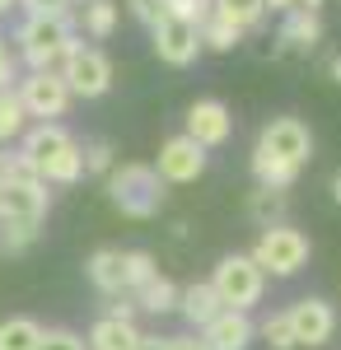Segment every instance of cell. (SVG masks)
I'll return each instance as SVG.
<instances>
[{
	"label": "cell",
	"mask_w": 341,
	"mask_h": 350,
	"mask_svg": "<svg viewBox=\"0 0 341 350\" xmlns=\"http://www.w3.org/2000/svg\"><path fill=\"white\" fill-rule=\"evenodd\" d=\"M14 42H19V52H24L28 70H61L66 56L79 47L75 28H71V14H66V19H52V14H24Z\"/></svg>",
	"instance_id": "cell-1"
},
{
	"label": "cell",
	"mask_w": 341,
	"mask_h": 350,
	"mask_svg": "<svg viewBox=\"0 0 341 350\" xmlns=\"http://www.w3.org/2000/svg\"><path fill=\"white\" fill-rule=\"evenodd\" d=\"M108 196H112V206L127 219H150L164 211L168 187H164V178L150 163H122V168L108 173Z\"/></svg>",
	"instance_id": "cell-2"
},
{
	"label": "cell",
	"mask_w": 341,
	"mask_h": 350,
	"mask_svg": "<svg viewBox=\"0 0 341 350\" xmlns=\"http://www.w3.org/2000/svg\"><path fill=\"white\" fill-rule=\"evenodd\" d=\"M210 290L220 299V308H234V313H248L253 304H262V290H266V275L253 257L243 252H229L220 257L215 271H210Z\"/></svg>",
	"instance_id": "cell-3"
},
{
	"label": "cell",
	"mask_w": 341,
	"mask_h": 350,
	"mask_svg": "<svg viewBox=\"0 0 341 350\" xmlns=\"http://www.w3.org/2000/svg\"><path fill=\"white\" fill-rule=\"evenodd\" d=\"M257 267H262V275H294V271H304V262H309V239L294 229V224H271V229H262V239H257V247L248 252Z\"/></svg>",
	"instance_id": "cell-4"
},
{
	"label": "cell",
	"mask_w": 341,
	"mask_h": 350,
	"mask_svg": "<svg viewBox=\"0 0 341 350\" xmlns=\"http://www.w3.org/2000/svg\"><path fill=\"white\" fill-rule=\"evenodd\" d=\"M61 80L71 89V98H103L112 89V61L99 47H75L61 66Z\"/></svg>",
	"instance_id": "cell-5"
},
{
	"label": "cell",
	"mask_w": 341,
	"mask_h": 350,
	"mask_svg": "<svg viewBox=\"0 0 341 350\" xmlns=\"http://www.w3.org/2000/svg\"><path fill=\"white\" fill-rule=\"evenodd\" d=\"M14 94L28 117H42V122H52L71 108V89L61 80V70H28L24 80H14Z\"/></svg>",
	"instance_id": "cell-6"
},
{
	"label": "cell",
	"mask_w": 341,
	"mask_h": 350,
	"mask_svg": "<svg viewBox=\"0 0 341 350\" xmlns=\"http://www.w3.org/2000/svg\"><path fill=\"white\" fill-rule=\"evenodd\" d=\"M257 150L290 163V168H304V159L314 154V135H309V126L299 117H271L262 126V135H257Z\"/></svg>",
	"instance_id": "cell-7"
},
{
	"label": "cell",
	"mask_w": 341,
	"mask_h": 350,
	"mask_svg": "<svg viewBox=\"0 0 341 350\" xmlns=\"http://www.w3.org/2000/svg\"><path fill=\"white\" fill-rule=\"evenodd\" d=\"M286 318H290V332H294V346H327L332 332H337V313H332V304L318 299V295L290 304Z\"/></svg>",
	"instance_id": "cell-8"
},
{
	"label": "cell",
	"mask_w": 341,
	"mask_h": 350,
	"mask_svg": "<svg viewBox=\"0 0 341 350\" xmlns=\"http://www.w3.org/2000/svg\"><path fill=\"white\" fill-rule=\"evenodd\" d=\"M150 42H155V56L164 66H192L201 56V28L183 24V19H159L150 28Z\"/></svg>",
	"instance_id": "cell-9"
},
{
	"label": "cell",
	"mask_w": 341,
	"mask_h": 350,
	"mask_svg": "<svg viewBox=\"0 0 341 350\" xmlns=\"http://www.w3.org/2000/svg\"><path fill=\"white\" fill-rule=\"evenodd\" d=\"M159 178H164V187L168 183H197L201 173H206V150L197 145V140H187V135H168L164 145H159Z\"/></svg>",
	"instance_id": "cell-10"
},
{
	"label": "cell",
	"mask_w": 341,
	"mask_h": 350,
	"mask_svg": "<svg viewBox=\"0 0 341 350\" xmlns=\"http://www.w3.org/2000/svg\"><path fill=\"white\" fill-rule=\"evenodd\" d=\"M187 140H197L201 150H215V145H225L229 135H234V117L229 108L220 103V98H197L192 108H187Z\"/></svg>",
	"instance_id": "cell-11"
},
{
	"label": "cell",
	"mask_w": 341,
	"mask_h": 350,
	"mask_svg": "<svg viewBox=\"0 0 341 350\" xmlns=\"http://www.w3.org/2000/svg\"><path fill=\"white\" fill-rule=\"evenodd\" d=\"M71 145H75V135L66 131V126H56V122H38V126H28V131H24V150H19V154H24V159L38 168V178H42V173H47Z\"/></svg>",
	"instance_id": "cell-12"
},
{
	"label": "cell",
	"mask_w": 341,
	"mask_h": 350,
	"mask_svg": "<svg viewBox=\"0 0 341 350\" xmlns=\"http://www.w3.org/2000/svg\"><path fill=\"white\" fill-rule=\"evenodd\" d=\"M253 336H257L253 318H248V313H234V308H220V313L201 327V341H206L210 350H248Z\"/></svg>",
	"instance_id": "cell-13"
},
{
	"label": "cell",
	"mask_w": 341,
	"mask_h": 350,
	"mask_svg": "<svg viewBox=\"0 0 341 350\" xmlns=\"http://www.w3.org/2000/svg\"><path fill=\"white\" fill-rule=\"evenodd\" d=\"M276 42H281V52H299V56H309L318 42H323V24H318V14L290 10L286 19H281V33H276Z\"/></svg>",
	"instance_id": "cell-14"
},
{
	"label": "cell",
	"mask_w": 341,
	"mask_h": 350,
	"mask_svg": "<svg viewBox=\"0 0 341 350\" xmlns=\"http://www.w3.org/2000/svg\"><path fill=\"white\" fill-rule=\"evenodd\" d=\"M89 280H94V290H103L108 299L127 295V271H122V247H99V252H89Z\"/></svg>",
	"instance_id": "cell-15"
},
{
	"label": "cell",
	"mask_w": 341,
	"mask_h": 350,
	"mask_svg": "<svg viewBox=\"0 0 341 350\" xmlns=\"http://www.w3.org/2000/svg\"><path fill=\"white\" fill-rule=\"evenodd\" d=\"M140 332L136 323H117V318H99L89 327V350H136Z\"/></svg>",
	"instance_id": "cell-16"
},
{
	"label": "cell",
	"mask_w": 341,
	"mask_h": 350,
	"mask_svg": "<svg viewBox=\"0 0 341 350\" xmlns=\"http://www.w3.org/2000/svg\"><path fill=\"white\" fill-rule=\"evenodd\" d=\"M178 313H183V318H187L192 327H206L210 318L220 313V299H215V290H210V280L178 290Z\"/></svg>",
	"instance_id": "cell-17"
},
{
	"label": "cell",
	"mask_w": 341,
	"mask_h": 350,
	"mask_svg": "<svg viewBox=\"0 0 341 350\" xmlns=\"http://www.w3.org/2000/svg\"><path fill=\"white\" fill-rule=\"evenodd\" d=\"M131 299H136V308H145V313H173L178 308V285L168 275H155L140 290H131Z\"/></svg>",
	"instance_id": "cell-18"
},
{
	"label": "cell",
	"mask_w": 341,
	"mask_h": 350,
	"mask_svg": "<svg viewBox=\"0 0 341 350\" xmlns=\"http://www.w3.org/2000/svg\"><path fill=\"white\" fill-rule=\"evenodd\" d=\"M253 178H257V187H271V191H286L294 178H299V168H290V163L271 159L262 150H253Z\"/></svg>",
	"instance_id": "cell-19"
},
{
	"label": "cell",
	"mask_w": 341,
	"mask_h": 350,
	"mask_svg": "<svg viewBox=\"0 0 341 350\" xmlns=\"http://www.w3.org/2000/svg\"><path fill=\"white\" fill-rule=\"evenodd\" d=\"M215 14L225 24H234L238 33H248V28H257L266 19V5L262 0H215Z\"/></svg>",
	"instance_id": "cell-20"
},
{
	"label": "cell",
	"mask_w": 341,
	"mask_h": 350,
	"mask_svg": "<svg viewBox=\"0 0 341 350\" xmlns=\"http://www.w3.org/2000/svg\"><path fill=\"white\" fill-rule=\"evenodd\" d=\"M38 341H42V323H33V318L0 323V350H38Z\"/></svg>",
	"instance_id": "cell-21"
},
{
	"label": "cell",
	"mask_w": 341,
	"mask_h": 350,
	"mask_svg": "<svg viewBox=\"0 0 341 350\" xmlns=\"http://www.w3.org/2000/svg\"><path fill=\"white\" fill-rule=\"evenodd\" d=\"M248 215L262 219V229H271V224H286V191H271V187H257L253 196H248Z\"/></svg>",
	"instance_id": "cell-22"
},
{
	"label": "cell",
	"mask_w": 341,
	"mask_h": 350,
	"mask_svg": "<svg viewBox=\"0 0 341 350\" xmlns=\"http://www.w3.org/2000/svg\"><path fill=\"white\" fill-rule=\"evenodd\" d=\"M28 131V112L14 89H0V140H19Z\"/></svg>",
	"instance_id": "cell-23"
},
{
	"label": "cell",
	"mask_w": 341,
	"mask_h": 350,
	"mask_svg": "<svg viewBox=\"0 0 341 350\" xmlns=\"http://www.w3.org/2000/svg\"><path fill=\"white\" fill-rule=\"evenodd\" d=\"M42 234V224H24V219H0V252L19 257L24 247H33Z\"/></svg>",
	"instance_id": "cell-24"
},
{
	"label": "cell",
	"mask_w": 341,
	"mask_h": 350,
	"mask_svg": "<svg viewBox=\"0 0 341 350\" xmlns=\"http://www.w3.org/2000/svg\"><path fill=\"white\" fill-rule=\"evenodd\" d=\"M79 19H84V33H89V38H108V33L117 28V5H112V0H84Z\"/></svg>",
	"instance_id": "cell-25"
},
{
	"label": "cell",
	"mask_w": 341,
	"mask_h": 350,
	"mask_svg": "<svg viewBox=\"0 0 341 350\" xmlns=\"http://www.w3.org/2000/svg\"><path fill=\"white\" fill-rule=\"evenodd\" d=\"M238 38H243V33H238L234 24H225V19L210 10V19L201 24V47H210V52H234Z\"/></svg>",
	"instance_id": "cell-26"
},
{
	"label": "cell",
	"mask_w": 341,
	"mask_h": 350,
	"mask_svg": "<svg viewBox=\"0 0 341 350\" xmlns=\"http://www.w3.org/2000/svg\"><path fill=\"white\" fill-rule=\"evenodd\" d=\"M122 271H127V295H131V290H140L145 280H155V275H159L155 257H150V252H140V247H136V252H122Z\"/></svg>",
	"instance_id": "cell-27"
},
{
	"label": "cell",
	"mask_w": 341,
	"mask_h": 350,
	"mask_svg": "<svg viewBox=\"0 0 341 350\" xmlns=\"http://www.w3.org/2000/svg\"><path fill=\"white\" fill-rule=\"evenodd\" d=\"M215 10V0H164V19H183V24L201 28Z\"/></svg>",
	"instance_id": "cell-28"
},
{
	"label": "cell",
	"mask_w": 341,
	"mask_h": 350,
	"mask_svg": "<svg viewBox=\"0 0 341 350\" xmlns=\"http://www.w3.org/2000/svg\"><path fill=\"white\" fill-rule=\"evenodd\" d=\"M257 336H262L271 350H294V332H290V318H286V313H271V318H262Z\"/></svg>",
	"instance_id": "cell-29"
},
{
	"label": "cell",
	"mask_w": 341,
	"mask_h": 350,
	"mask_svg": "<svg viewBox=\"0 0 341 350\" xmlns=\"http://www.w3.org/2000/svg\"><path fill=\"white\" fill-rule=\"evenodd\" d=\"M84 173H112V145L108 140H89L84 145Z\"/></svg>",
	"instance_id": "cell-30"
},
{
	"label": "cell",
	"mask_w": 341,
	"mask_h": 350,
	"mask_svg": "<svg viewBox=\"0 0 341 350\" xmlns=\"http://www.w3.org/2000/svg\"><path fill=\"white\" fill-rule=\"evenodd\" d=\"M38 350H84V341H79L75 332H66V327H52V332H42Z\"/></svg>",
	"instance_id": "cell-31"
},
{
	"label": "cell",
	"mask_w": 341,
	"mask_h": 350,
	"mask_svg": "<svg viewBox=\"0 0 341 350\" xmlns=\"http://www.w3.org/2000/svg\"><path fill=\"white\" fill-rule=\"evenodd\" d=\"M75 0H19L24 14H52V19H66Z\"/></svg>",
	"instance_id": "cell-32"
},
{
	"label": "cell",
	"mask_w": 341,
	"mask_h": 350,
	"mask_svg": "<svg viewBox=\"0 0 341 350\" xmlns=\"http://www.w3.org/2000/svg\"><path fill=\"white\" fill-rule=\"evenodd\" d=\"M127 10H131L145 28H155L159 19H164V0H127Z\"/></svg>",
	"instance_id": "cell-33"
},
{
	"label": "cell",
	"mask_w": 341,
	"mask_h": 350,
	"mask_svg": "<svg viewBox=\"0 0 341 350\" xmlns=\"http://www.w3.org/2000/svg\"><path fill=\"white\" fill-rule=\"evenodd\" d=\"M164 350H210L197 332H183V336H164Z\"/></svg>",
	"instance_id": "cell-34"
},
{
	"label": "cell",
	"mask_w": 341,
	"mask_h": 350,
	"mask_svg": "<svg viewBox=\"0 0 341 350\" xmlns=\"http://www.w3.org/2000/svg\"><path fill=\"white\" fill-rule=\"evenodd\" d=\"M14 56H10V47H5V38H0V89H14Z\"/></svg>",
	"instance_id": "cell-35"
},
{
	"label": "cell",
	"mask_w": 341,
	"mask_h": 350,
	"mask_svg": "<svg viewBox=\"0 0 341 350\" xmlns=\"http://www.w3.org/2000/svg\"><path fill=\"white\" fill-rule=\"evenodd\" d=\"M136 350H164V336H140V346Z\"/></svg>",
	"instance_id": "cell-36"
},
{
	"label": "cell",
	"mask_w": 341,
	"mask_h": 350,
	"mask_svg": "<svg viewBox=\"0 0 341 350\" xmlns=\"http://www.w3.org/2000/svg\"><path fill=\"white\" fill-rule=\"evenodd\" d=\"M294 10H304V14H318V10H323V0H294Z\"/></svg>",
	"instance_id": "cell-37"
},
{
	"label": "cell",
	"mask_w": 341,
	"mask_h": 350,
	"mask_svg": "<svg viewBox=\"0 0 341 350\" xmlns=\"http://www.w3.org/2000/svg\"><path fill=\"white\" fill-rule=\"evenodd\" d=\"M266 10H281V14H290V10H294V0H262Z\"/></svg>",
	"instance_id": "cell-38"
},
{
	"label": "cell",
	"mask_w": 341,
	"mask_h": 350,
	"mask_svg": "<svg viewBox=\"0 0 341 350\" xmlns=\"http://www.w3.org/2000/svg\"><path fill=\"white\" fill-rule=\"evenodd\" d=\"M327 75H332V80L341 84V56H332V61H327Z\"/></svg>",
	"instance_id": "cell-39"
},
{
	"label": "cell",
	"mask_w": 341,
	"mask_h": 350,
	"mask_svg": "<svg viewBox=\"0 0 341 350\" xmlns=\"http://www.w3.org/2000/svg\"><path fill=\"white\" fill-rule=\"evenodd\" d=\"M332 201L341 206V173H332Z\"/></svg>",
	"instance_id": "cell-40"
},
{
	"label": "cell",
	"mask_w": 341,
	"mask_h": 350,
	"mask_svg": "<svg viewBox=\"0 0 341 350\" xmlns=\"http://www.w3.org/2000/svg\"><path fill=\"white\" fill-rule=\"evenodd\" d=\"M14 5H19V0H0V14H10V10H14Z\"/></svg>",
	"instance_id": "cell-41"
}]
</instances>
